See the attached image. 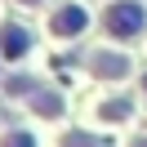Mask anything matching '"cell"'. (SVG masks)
Returning <instances> with one entry per match:
<instances>
[{
    "instance_id": "9c48e42d",
    "label": "cell",
    "mask_w": 147,
    "mask_h": 147,
    "mask_svg": "<svg viewBox=\"0 0 147 147\" xmlns=\"http://www.w3.org/2000/svg\"><path fill=\"white\" fill-rule=\"evenodd\" d=\"M0 147H36V138L27 134V129H13V134H5V143Z\"/></svg>"
},
{
    "instance_id": "ba28073f",
    "label": "cell",
    "mask_w": 147,
    "mask_h": 147,
    "mask_svg": "<svg viewBox=\"0 0 147 147\" xmlns=\"http://www.w3.org/2000/svg\"><path fill=\"white\" fill-rule=\"evenodd\" d=\"M63 147H102L98 138H89L85 129H71V134H63Z\"/></svg>"
},
{
    "instance_id": "5b68a950",
    "label": "cell",
    "mask_w": 147,
    "mask_h": 147,
    "mask_svg": "<svg viewBox=\"0 0 147 147\" xmlns=\"http://www.w3.org/2000/svg\"><path fill=\"white\" fill-rule=\"evenodd\" d=\"M27 102L40 111V116H58V111H63V98H58V94H49V89H36Z\"/></svg>"
},
{
    "instance_id": "52a82bcc",
    "label": "cell",
    "mask_w": 147,
    "mask_h": 147,
    "mask_svg": "<svg viewBox=\"0 0 147 147\" xmlns=\"http://www.w3.org/2000/svg\"><path fill=\"white\" fill-rule=\"evenodd\" d=\"M129 111H134V98H111V102L98 107V116L102 120H120V116H129Z\"/></svg>"
},
{
    "instance_id": "8992f818",
    "label": "cell",
    "mask_w": 147,
    "mask_h": 147,
    "mask_svg": "<svg viewBox=\"0 0 147 147\" xmlns=\"http://www.w3.org/2000/svg\"><path fill=\"white\" fill-rule=\"evenodd\" d=\"M5 89H9L13 98H31V94L40 89V80H31V76H9V80H5Z\"/></svg>"
},
{
    "instance_id": "7a4b0ae2",
    "label": "cell",
    "mask_w": 147,
    "mask_h": 147,
    "mask_svg": "<svg viewBox=\"0 0 147 147\" xmlns=\"http://www.w3.org/2000/svg\"><path fill=\"white\" fill-rule=\"evenodd\" d=\"M89 71L98 76V80H120V76H129V58L111 54V49H94L89 54Z\"/></svg>"
},
{
    "instance_id": "30bf717a",
    "label": "cell",
    "mask_w": 147,
    "mask_h": 147,
    "mask_svg": "<svg viewBox=\"0 0 147 147\" xmlns=\"http://www.w3.org/2000/svg\"><path fill=\"white\" fill-rule=\"evenodd\" d=\"M129 147H147V138H134V143H129Z\"/></svg>"
},
{
    "instance_id": "3957f363",
    "label": "cell",
    "mask_w": 147,
    "mask_h": 147,
    "mask_svg": "<svg viewBox=\"0 0 147 147\" xmlns=\"http://www.w3.org/2000/svg\"><path fill=\"white\" fill-rule=\"evenodd\" d=\"M85 22H89V18H85L80 5H63V9L49 18V31L63 36V40H71V36H80V31H85Z\"/></svg>"
},
{
    "instance_id": "7c38bea8",
    "label": "cell",
    "mask_w": 147,
    "mask_h": 147,
    "mask_svg": "<svg viewBox=\"0 0 147 147\" xmlns=\"http://www.w3.org/2000/svg\"><path fill=\"white\" fill-rule=\"evenodd\" d=\"M143 89H147V76H143Z\"/></svg>"
},
{
    "instance_id": "6da1fadb",
    "label": "cell",
    "mask_w": 147,
    "mask_h": 147,
    "mask_svg": "<svg viewBox=\"0 0 147 147\" xmlns=\"http://www.w3.org/2000/svg\"><path fill=\"white\" fill-rule=\"evenodd\" d=\"M143 22H147V13H143V5H134V0H116L107 13H102V27L111 31V36H138L143 31Z\"/></svg>"
},
{
    "instance_id": "8fae6325",
    "label": "cell",
    "mask_w": 147,
    "mask_h": 147,
    "mask_svg": "<svg viewBox=\"0 0 147 147\" xmlns=\"http://www.w3.org/2000/svg\"><path fill=\"white\" fill-rule=\"evenodd\" d=\"M22 5H40V0H22Z\"/></svg>"
},
{
    "instance_id": "277c9868",
    "label": "cell",
    "mask_w": 147,
    "mask_h": 147,
    "mask_svg": "<svg viewBox=\"0 0 147 147\" xmlns=\"http://www.w3.org/2000/svg\"><path fill=\"white\" fill-rule=\"evenodd\" d=\"M27 45H31L27 27H18V22H5V27H0V54H5V58H22Z\"/></svg>"
}]
</instances>
